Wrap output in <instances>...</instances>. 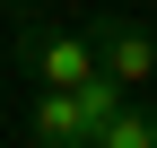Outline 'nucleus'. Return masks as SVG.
Instances as JSON below:
<instances>
[{
	"mask_svg": "<svg viewBox=\"0 0 157 148\" xmlns=\"http://www.w3.org/2000/svg\"><path fill=\"white\" fill-rule=\"evenodd\" d=\"M9 61L26 70L35 87H78V79H96V35L87 26H35V9L17 0V26H9Z\"/></svg>",
	"mask_w": 157,
	"mask_h": 148,
	"instance_id": "nucleus-1",
	"label": "nucleus"
},
{
	"mask_svg": "<svg viewBox=\"0 0 157 148\" xmlns=\"http://www.w3.org/2000/svg\"><path fill=\"white\" fill-rule=\"evenodd\" d=\"M96 148H157V105H140V87H131V96H122V105L105 113Z\"/></svg>",
	"mask_w": 157,
	"mask_h": 148,
	"instance_id": "nucleus-4",
	"label": "nucleus"
},
{
	"mask_svg": "<svg viewBox=\"0 0 157 148\" xmlns=\"http://www.w3.org/2000/svg\"><path fill=\"white\" fill-rule=\"evenodd\" d=\"M26 139H35V148H87V139H96L78 87H35V105H26Z\"/></svg>",
	"mask_w": 157,
	"mask_h": 148,
	"instance_id": "nucleus-3",
	"label": "nucleus"
},
{
	"mask_svg": "<svg viewBox=\"0 0 157 148\" xmlns=\"http://www.w3.org/2000/svg\"><path fill=\"white\" fill-rule=\"evenodd\" d=\"M87 35H96V61L113 70L122 87H157V26L148 17H131V9H105V17H87Z\"/></svg>",
	"mask_w": 157,
	"mask_h": 148,
	"instance_id": "nucleus-2",
	"label": "nucleus"
}]
</instances>
